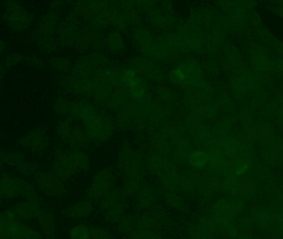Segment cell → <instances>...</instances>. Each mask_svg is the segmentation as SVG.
Masks as SVG:
<instances>
[{"mask_svg": "<svg viewBox=\"0 0 283 239\" xmlns=\"http://www.w3.org/2000/svg\"><path fill=\"white\" fill-rule=\"evenodd\" d=\"M1 79H2V66L0 65V82H1Z\"/></svg>", "mask_w": 283, "mask_h": 239, "instance_id": "f1b7e54d", "label": "cell"}, {"mask_svg": "<svg viewBox=\"0 0 283 239\" xmlns=\"http://www.w3.org/2000/svg\"><path fill=\"white\" fill-rule=\"evenodd\" d=\"M86 164L83 155L76 151L58 153L54 162L52 174L64 181L73 175L76 171L83 169Z\"/></svg>", "mask_w": 283, "mask_h": 239, "instance_id": "7a4b0ae2", "label": "cell"}, {"mask_svg": "<svg viewBox=\"0 0 283 239\" xmlns=\"http://www.w3.org/2000/svg\"><path fill=\"white\" fill-rule=\"evenodd\" d=\"M37 188L47 195L58 197L65 192L63 181L54 176L52 173L38 171L34 174Z\"/></svg>", "mask_w": 283, "mask_h": 239, "instance_id": "277c9868", "label": "cell"}, {"mask_svg": "<svg viewBox=\"0 0 283 239\" xmlns=\"http://www.w3.org/2000/svg\"><path fill=\"white\" fill-rule=\"evenodd\" d=\"M230 199L237 214H241L245 209V202L243 196L241 195V193H234L232 198Z\"/></svg>", "mask_w": 283, "mask_h": 239, "instance_id": "ac0fdd59", "label": "cell"}, {"mask_svg": "<svg viewBox=\"0 0 283 239\" xmlns=\"http://www.w3.org/2000/svg\"><path fill=\"white\" fill-rule=\"evenodd\" d=\"M214 230L212 224L209 218L201 219L200 222L196 224L193 233V239H207L210 238Z\"/></svg>", "mask_w": 283, "mask_h": 239, "instance_id": "7c38bea8", "label": "cell"}, {"mask_svg": "<svg viewBox=\"0 0 283 239\" xmlns=\"http://www.w3.org/2000/svg\"><path fill=\"white\" fill-rule=\"evenodd\" d=\"M213 210L217 212L218 214L224 215V216L234 218L237 215V213L235 211L232 201L230 198H221L220 200L216 203Z\"/></svg>", "mask_w": 283, "mask_h": 239, "instance_id": "4fadbf2b", "label": "cell"}, {"mask_svg": "<svg viewBox=\"0 0 283 239\" xmlns=\"http://www.w3.org/2000/svg\"><path fill=\"white\" fill-rule=\"evenodd\" d=\"M91 239H113L112 234L104 229L91 227Z\"/></svg>", "mask_w": 283, "mask_h": 239, "instance_id": "d6986e66", "label": "cell"}, {"mask_svg": "<svg viewBox=\"0 0 283 239\" xmlns=\"http://www.w3.org/2000/svg\"><path fill=\"white\" fill-rule=\"evenodd\" d=\"M239 239H253V238L250 234L243 233L239 235Z\"/></svg>", "mask_w": 283, "mask_h": 239, "instance_id": "d4e9b609", "label": "cell"}, {"mask_svg": "<svg viewBox=\"0 0 283 239\" xmlns=\"http://www.w3.org/2000/svg\"><path fill=\"white\" fill-rule=\"evenodd\" d=\"M275 232L278 235L283 236V223H279L275 225Z\"/></svg>", "mask_w": 283, "mask_h": 239, "instance_id": "603a6c76", "label": "cell"}, {"mask_svg": "<svg viewBox=\"0 0 283 239\" xmlns=\"http://www.w3.org/2000/svg\"><path fill=\"white\" fill-rule=\"evenodd\" d=\"M145 239H161L159 237L156 236V235H151V234H148L146 236Z\"/></svg>", "mask_w": 283, "mask_h": 239, "instance_id": "4316f807", "label": "cell"}, {"mask_svg": "<svg viewBox=\"0 0 283 239\" xmlns=\"http://www.w3.org/2000/svg\"><path fill=\"white\" fill-rule=\"evenodd\" d=\"M124 213V206L119 204V203H117V204H114L113 206L108 209V211L106 213L107 220L112 222V223L119 221L123 218Z\"/></svg>", "mask_w": 283, "mask_h": 239, "instance_id": "2e32d148", "label": "cell"}, {"mask_svg": "<svg viewBox=\"0 0 283 239\" xmlns=\"http://www.w3.org/2000/svg\"><path fill=\"white\" fill-rule=\"evenodd\" d=\"M11 210L24 221L27 220H36L38 214L42 211L41 203L36 202L20 201L17 202L10 208Z\"/></svg>", "mask_w": 283, "mask_h": 239, "instance_id": "ba28073f", "label": "cell"}, {"mask_svg": "<svg viewBox=\"0 0 283 239\" xmlns=\"http://www.w3.org/2000/svg\"><path fill=\"white\" fill-rule=\"evenodd\" d=\"M225 232L230 238H236L239 235V228H238V224H236L234 220L229 224Z\"/></svg>", "mask_w": 283, "mask_h": 239, "instance_id": "ffe728a7", "label": "cell"}, {"mask_svg": "<svg viewBox=\"0 0 283 239\" xmlns=\"http://www.w3.org/2000/svg\"><path fill=\"white\" fill-rule=\"evenodd\" d=\"M13 199L41 203L38 190L28 181L12 175H4L0 178V206L3 202Z\"/></svg>", "mask_w": 283, "mask_h": 239, "instance_id": "6da1fadb", "label": "cell"}, {"mask_svg": "<svg viewBox=\"0 0 283 239\" xmlns=\"http://www.w3.org/2000/svg\"><path fill=\"white\" fill-rule=\"evenodd\" d=\"M4 49H5V44L0 40V54L4 50Z\"/></svg>", "mask_w": 283, "mask_h": 239, "instance_id": "83f0119b", "label": "cell"}, {"mask_svg": "<svg viewBox=\"0 0 283 239\" xmlns=\"http://www.w3.org/2000/svg\"><path fill=\"white\" fill-rule=\"evenodd\" d=\"M5 164L24 176L36 173L35 166L18 151L6 152Z\"/></svg>", "mask_w": 283, "mask_h": 239, "instance_id": "52a82bcc", "label": "cell"}, {"mask_svg": "<svg viewBox=\"0 0 283 239\" xmlns=\"http://www.w3.org/2000/svg\"><path fill=\"white\" fill-rule=\"evenodd\" d=\"M93 209L90 201H81L68 207L65 211V215L71 219H81L88 216Z\"/></svg>", "mask_w": 283, "mask_h": 239, "instance_id": "8fae6325", "label": "cell"}, {"mask_svg": "<svg viewBox=\"0 0 283 239\" xmlns=\"http://www.w3.org/2000/svg\"><path fill=\"white\" fill-rule=\"evenodd\" d=\"M55 18L52 14L45 16L41 21L36 31V41L38 45L44 49H47L51 46V34H53L54 26H55Z\"/></svg>", "mask_w": 283, "mask_h": 239, "instance_id": "8992f818", "label": "cell"}, {"mask_svg": "<svg viewBox=\"0 0 283 239\" xmlns=\"http://www.w3.org/2000/svg\"><path fill=\"white\" fill-rule=\"evenodd\" d=\"M36 221L40 229L41 234L45 235L47 239H53L56 232V222L53 214L43 209L37 217Z\"/></svg>", "mask_w": 283, "mask_h": 239, "instance_id": "9c48e42d", "label": "cell"}, {"mask_svg": "<svg viewBox=\"0 0 283 239\" xmlns=\"http://www.w3.org/2000/svg\"><path fill=\"white\" fill-rule=\"evenodd\" d=\"M274 67L276 70L278 71H283V61H277L276 60L275 63H274Z\"/></svg>", "mask_w": 283, "mask_h": 239, "instance_id": "cb8c5ba5", "label": "cell"}, {"mask_svg": "<svg viewBox=\"0 0 283 239\" xmlns=\"http://www.w3.org/2000/svg\"><path fill=\"white\" fill-rule=\"evenodd\" d=\"M256 135L262 139L264 144H269L272 142L273 132H272V128L269 126L264 125H259L258 126L257 125Z\"/></svg>", "mask_w": 283, "mask_h": 239, "instance_id": "e0dca14e", "label": "cell"}, {"mask_svg": "<svg viewBox=\"0 0 283 239\" xmlns=\"http://www.w3.org/2000/svg\"><path fill=\"white\" fill-rule=\"evenodd\" d=\"M255 226L253 222L252 221V219L249 218V219H243L241 220L240 223H239V227L241 229H244V230H250V229H253V227Z\"/></svg>", "mask_w": 283, "mask_h": 239, "instance_id": "44dd1931", "label": "cell"}, {"mask_svg": "<svg viewBox=\"0 0 283 239\" xmlns=\"http://www.w3.org/2000/svg\"><path fill=\"white\" fill-rule=\"evenodd\" d=\"M250 219L256 226L261 229H269L271 227H275L274 219L271 216L269 210L264 207H256L251 213Z\"/></svg>", "mask_w": 283, "mask_h": 239, "instance_id": "30bf717a", "label": "cell"}, {"mask_svg": "<svg viewBox=\"0 0 283 239\" xmlns=\"http://www.w3.org/2000/svg\"><path fill=\"white\" fill-rule=\"evenodd\" d=\"M239 191L244 199L251 200L258 193V188L254 181L247 180L239 185Z\"/></svg>", "mask_w": 283, "mask_h": 239, "instance_id": "9a60e30c", "label": "cell"}, {"mask_svg": "<svg viewBox=\"0 0 283 239\" xmlns=\"http://www.w3.org/2000/svg\"><path fill=\"white\" fill-rule=\"evenodd\" d=\"M70 239H91V227L86 224L74 225L69 231Z\"/></svg>", "mask_w": 283, "mask_h": 239, "instance_id": "5bb4252c", "label": "cell"}, {"mask_svg": "<svg viewBox=\"0 0 283 239\" xmlns=\"http://www.w3.org/2000/svg\"><path fill=\"white\" fill-rule=\"evenodd\" d=\"M3 19L13 30L23 32L30 28L33 18L30 12L21 3L8 1L5 3Z\"/></svg>", "mask_w": 283, "mask_h": 239, "instance_id": "3957f363", "label": "cell"}, {"mask_svg": "<svg viewBox=\"0 0 283 239\" xmlns=\"http://www.w3.org/2000/svg\"><path fill=\"white\" fill-rule=\"evenodd\" d=\"M6 151L0 150V174L2 172L3 167L5 165Z\"/></svg>", "mask_w": 283, "mask_h": 239, "instance_id": "7402d4cb", "label": "cell"}, {"mask_svg": "<svg viewBox=\"0 0 283 239\" xmlns=\"http://www.w3.org/2000/svg\"><path fill=\"white\" fill-rule=\"evenodd\" d=\"M276 200L278 202L279 204H282V206H283V193H278L277 197H276Z\"/></svg>", "mask_w": 283, "mask_h": 239, "instance_id": "484cf974", "label": "cell"}, {"mask_svg": "<svg viewBox=\"0 0 283 239\" xmlns=\"http://www.w3.org/2000/svg\"><path fill=\"white\" fill-rule=\"evenodd\" d=\"M47 134L43 130L38 129L23 135L19 140V144L26 150L38 152L47 147Z\"/></svg>", "mask_w": 283, "mask_h": 239, "instance_id": "5b68a950", "label": "cell"}, {"mask_svg": "<svg viewBox=\"0 0 283 239\" xmlns=\"http://www.w3.org/2000/svg\"></svg>", "mask_w": 283, "mask_h": 239, "instance_id": "f546056e", "label": "cell"}]
</instances>
